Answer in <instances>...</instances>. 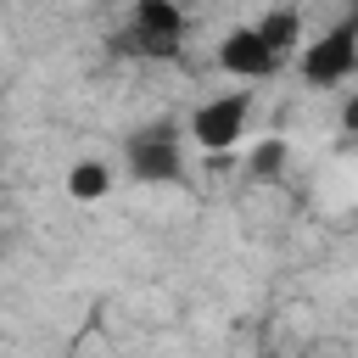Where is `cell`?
I'll use <instances>...</instances> for the list:
<instances>
[{
    "mask_svg": "<svg viewBox=\"0 0 358 358\" xmlns=\"http://www.w3.org/2000/svg\"><path fill=\"white\" fill-rule=\"evenodd\" d=\"M218 67L235 73V78H274V73H280V56L257 39V28H235V34H224V45H218Z\"/></svg>",
    "mask_w": 358,
    "mask_h": 358,
    "instance_id": "5",
    "label": "cell"
},
{
    "mask_svg": "<svg viewBox=\"0 0 358 358\" xmlns=\"http://www.w3.org/2000/svg\"><path fill=\"white\" fill-rule=\"evenodd\" d=\"M246 112H252V101H246L241 90L201 101V106L190 112V134H196V145H207L213 157H218V151H229V145L246 134Z\"/></svg>",
    "mask_w": 358,
    "mask_h": 358,
    "instance_id": "1",
    "label": "cell"
},
{
    "mask_svg": "<svg viewBox=\"0 0 358 358\" xmlns=\"http://www.w3.org/2000/svg\"><path fill=\"white\" fill-rule=\"evenodd\" d=\"M252 168H257V173H280V168H285V140H263L257 157H252Z\"/></svg>",
    "mask_w": 358,
    "mask_h": 358,
    "instance_id": "8",
    "label": "cell"
},
{
    "mask_svg": "<svg viewBox=\"0 0 358 358\" xmlns=\"http://www.w3.org/2000/svg\"><path fill=\"white\" fill-rule=\"evenodd\" d=\"M129 173L145 179V185H168V179H179L185 162H179V140H173V129H145V134H134V140H129Z\"/></svg>",
    "mask_w": 358,
    "mask_h": 358,
    "instance_id": "3",
    "label": "cell"
},
{
    "mask_svg": "<svg viewBox=\"0 0 358 358\" xmlns=\"http://www.w3.org/2000/svg\"><path fill=\"white\" fill-rule=\"evenodd\" d=\"M185 39V11L179 0H134V45L145 56H168Z\"/></svg>",
    "mask_w": 358,
    "mask_h": 358,
    "instance_id": "4",
    "label": "cell"
},
{
    "mask_svg": "<svg viewBox=\"0 0 358 358\" xmlns=\"http://www.w3.org/2000/svg\"><path fill=\"white\" fill-rule=\"evenodd\" d=\"M252 28H257V39H263V45H268V50H274L280 62H285V56L296 50V34H302L296 11H268V17H263V22H252Z\"/></svg>",
    "mask_w": 358,
    "mask_h": 358,
    "instance_id": "6",
    "label": "cell"
},
{
    "mask_svg": "<svg viewBox=\"0 0 358 358\" xmlns=\"http://www.w3.org/2000/svg\"><path fill=\"white\" fill-rule=\"evenodd\" d=\"M358 67V22H336L302 50V78L308 84H341Z\"/></svg>",
    "mask_w": 358,
    "mask_h": 358,
    "instance_id": "2",
    "label": "cell"
},
{
    "mask_svg": "<svg viewBox=\"0 0 358 358\" xmlns=\"http://www.w3.org/2000/svg\"><path fill=\"white\" fill-rule=\"evenodd\" d=\"M341 129H347V134H358V95L347 101V112H341Z\"/></svg>",
    "mask_w": 358,
    "mask_h": 358,
    "instance_id": "9",
    "label": "cell"
},
{
    "mask_svg": "<svg viewBox=\"0 0 358 358\" xmlns=\"http://www.w3.org/2000/svg\"><path fill=\"white\" fill-rule=\"evenodd\" d=\"M106 190H112L106 162H73V168H67V196H73V201H101Z\"/></svg>",
    "mask_w": 358,
    "mask_h": 358,
    "instance_id": "7",
    "label": "cell"
}]
</instances>
